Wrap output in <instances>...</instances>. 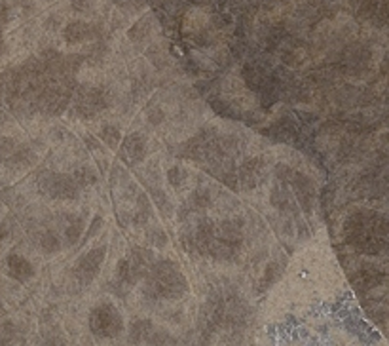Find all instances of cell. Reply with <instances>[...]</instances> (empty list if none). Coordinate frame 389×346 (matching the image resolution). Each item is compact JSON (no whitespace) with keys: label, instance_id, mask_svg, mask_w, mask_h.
Segmentation results:
<instances>
[{"label":"cell","instance_id":"6da1fadb","mask_svg":"<svg viewBox=\"0 0 389 346\" xmlns=\"http://www.w3.org/2000/svg\"><path fill=\"white\" fill-rule=\"evenodd\" d=\"M346 242L363 253H381L388 244V221L384 215L368 209H357L346 221Z\"/></svg>","mask_w":389,"mask_h":346},{"label":"cell","instance_id":"7a4b0ae2","mask_svg":"<svg viewBox=\"0 0 389 346\" xmlns=\"http://www.w3.org/2000/svg\"><path fill=\"white\" fill-rule=\"evenodd\" d=\"M188 284L178 270L177 264L171 261L154 263L145 274V295L154 301H173L187 293Z\"/></svg>","mask_w":389,"mask_h":346},{"label":"cell","instance_id":"3957f363","mask_svg":"<svg viewBox=\"0 0 389 346\" xmlns=\"http://www.w3.org/2000/svg\"><path fill=\"white\" fill-rule=\"evenodd\" d=\"M244 244V234L235 221L220 222L213 231L211 244L207 247V255L217 261H232L237 257Z\"/></svg>","mask_w":389,"mask_h":346},{"label":"cell","instance_id":"277c9868","mask_svg":"<svg viewBox=\"0 0 389 346\" xmlns=\"http://www.w3.org/2000/svg\"><path fill=\"white\" fill-rule=\"evenodd\" d=\"M89 330L95 337L114 338L123 331L122 314L113 303H101L89 314Z\"/></svg>","mask_w":389,"mask_h":346},{"label":"cell","instance_id":"5b68a950","mask_svg":"<svg viewBox=\"0 0 389 346\" xmlns=\"http://www.w3.org/2000/svg\"><path fill=\"white\" fill-rule=\"evenodd\" d=\"M108 105V95L101 88L86 86L74 95V113L80 118H95Z\"/></svg>","mask_w":389,"mask_h":346},{"label":"cell","instance_id":"8992f818","mask_svg":"<svg viewBox=\"0 0 389 346\" xmlns=\"http://www.w3.org/2000/svg\"><path fill=\"white\" fill-rule=\"evenodd\" d=\"M42 187L56 200H74L80 194V185L67 173H49L44 177Z\"/></svg>","mask_w":389,"mask_h":346},{"label":"cell","instance_id":"52a82bcc","mask_svg":"<svg viewBox=\"0 0 389 346\" xmlns=\"http://www.w3.org/2000/svg\"><path fill=\"white\" fill-rule=\"evenodd\" d=\"M103 259H105V247H95V249H89L86 255H82L76 261L74 266V274L82 284H89L97 278L99 270L103 266Z\"/></svg>","mask_w":389,"mask_h":346},{"label":"cell","instance_id":"ba28073f","mask_svg":"<svg viewBox=\"0 0 389 346\" xmlns=\"http://www.w3.org/2000/svg\"><path fill=\"white\" fill-rule=\"evenodd\" d=\"M266 177V164L262 158H251L247 160L239 170V181L244 189H257Z\"/></svg>","mask_w":389,"mask_h":346},{"label":"cell","instance_id":"9c48e42d","mask_svg":"<svg viewBox=\"0 0 389 346\" xmlns=\"http://www.w3.org/2000/svg\"><path fill=\"white\" fill-rule=\"evenodd\" d=\"M6 272L10 276L17 281H29L31 278H34V266L31 264L29 259H25L23 255H17V253H12L6 259Z\"/></svg>","mask_w":389,"mask_h":346},{"label":"cell","instance_id":"30bf717a","mask_svg":"<svg viewBox=\"0 0 389 346\" xmlns=\"http://www.w3.org/2000/svg\"><path fill=\"white\" fill-rule=\"evenodd\" d=\"M146 154V141L143 135L133 133L130 137H126L122 145V157L123 160H128L130 164H137L141 162Z\"/></svg>","mask_w":389,"mask_h":346},{"label":"cell","instance_id":"8fae6325","mask_svg":"<svg viewBox=\"0 0 389 346\" xmlns=\"http://www.w3.org/2000/svg\"><path fill=\"white\" fill-rule=\"evenodd\" d=\"M381 280H384V274L376 270V268H373V266H363V268L357 270L355 276L351 278L357 291H368V289L376 288Z\"/></svg>","mask_w":389,"mask_h":346},{"label":"cell","instance_id":"7c38bea8","mask_svg":"<svg viewBox=\"0 0 389 346\" xmlns=\"http://www.w3.org/2000/svg\"><path fill=\"white\" fill-rule=\"evenodd\" d=\"M63 36L69 44H82L93 36V27L86 21H73L65 27Z\"/></svg>","mask_w":389,"mask_h":346},{"label":"cell","instance_id":"4fadbf2b","mask_svg":"<svg viewBox=\"0 0 389 346\" xmlns=\"http://www.w3.org/2000/svg\"><path fill=\"white\" fill-rule=\"evenodd\" d=\"M82 232H84V221H82L78 215H69L65 221V229H63L67 244L74 246L80 240Z\"/></svg>","mask_w":389,"mask_h":346},{"label":"cell","instance_id":"5bb4252c","mask_svg":"<svg viewBox=\"0 0 389 346\" xmlns=\"http://www.w3.org/2000/svg\"><path fill=\"white\" fill-rule=\"evenodd\" d=\"M154 337L152 335V323L150 321H135L133 327H131V338L135 343H141V341H150Z\"/></svg>","mask_w":389,"mask_h":346},{"label":"cell","instance_id":"9a60e30c","mask_svg":"<svg viewBox=\"0 0 389 346\" xmlns=\"http://www.w3.org/2000/svg\"><path fill=\"white\" fill-rule=\"evenodd\" d=\"M38 246L44 253H56L61 247V242L57 238V234L54 231H46L40 234V240H38Z\"/></svg>","mask_w":389,"mask_h":346},{"label":"cell","instance_id":"2e32d148","mask_svg":"<svg viewBox=\"0 0 389 346\" xmlns=\"http://www.w3.org/2000/svg\"><path fill=\"white\" fill-rule=\"evenodd\" d=\"M76 183L80 185V187H89V185H93V183H97V173L93 172L89 165L86 168H80V170H76V173L73 175Z\"/></svg>","mask_w":389,"mask_h":346},{"label":"cell","instance_id":"e0dca14e","mask_svg":"<svg viewBox=\"0 0 389 346\" xmlns=\"http://www.w3.org/2000/svg\"><path fill=\"white\" fill-rule=\"evenodd\" d=\"M101 139L105 141L108 147H116L118 141H120V130L116 126H103L101 128Z\"/></svg>","mask_w":389,"mask_h":346},{"label":"cell","instance_id":"ac0fdd59","mask_svg":"<svg viewBox=\"0 0 389 346\" xmlns=\"http://www.w3.org/2000/svg\"><path fill=\"white\" fill-rule=\"evenodd\" d=\"M209 206V192L205 189L194 190V194L190 196V207L202 209V207Z\"/></svg>","mask_w":389,"mask_h":346},{"label":"cell","instance_id":"d6986e66","mask_svg":"<svg viewBox=\"0 0 389 346\" xmlns=\"http://www.w3.org/2000/svg\"><path fill=\"white\" fill-rule=\"evenodd\" d=\"M187 179V173L182 172V170H178V168H173L169 172V181H171V185H180V183L185 181Z\"/></svg>","mask_w":389,"mask_h":346},{"label":"cell","instance_id":"ffe728a7","mask_svg":"<svg viewBox=\"0 0 389 346\" xmlns=\"http://www.w3.org/2000/svg\"><path fill=\"white\" fill-rule=\"evenodd\" d=\"M4 51V41H2V34H0V54Z\"/></svg>","mask_w":389,"mask_h":346},{"label":"cell","instance_id":"44dd1931","mask_svg":"<svg viewBox=\"0 0 389 346\" xmlns=\"http://www.w3.org/2000/svg\"><path fill=\"white\" fill-rule=\"evenodd\" d=\"M2 308H4V306H2V303H0V312H2Z\"/></svg>","mask_w":389,"mask_h":346}]
</instances>
